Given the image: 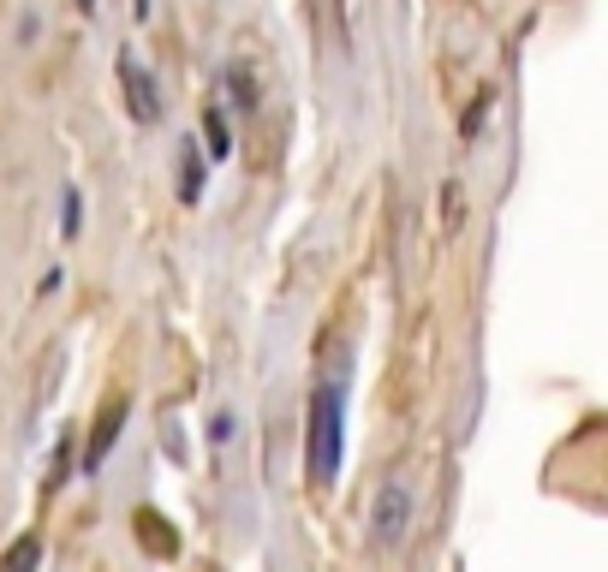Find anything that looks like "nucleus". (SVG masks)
<instances>
[{"mask_svg":"<svg viewBox=\"0 0 608 572\" xmlns=\"http://www.w3.org/2000/svg\"><path fill=\"white\" fill-rule=\"evenodd\" d=\"M120 412H125V400H108V405H101V417H96V441H90V460H84V465H101V460H108L113 436H120Z\"/></svg>","mask_w":608,"mask_h":572,"instance_id":"nucleus-4","label":"nucleus"},{"mask_svg":"<svg viewBox=\"0 0 608 572\" xmlns=\"http://www.w3.org/2000/svg\"><path fill=\"white\" fill-rule=\"evenodd\" d=\"M36 567H42V537H36V531H24V537L0 555V572H36Z\"/></svg>","mask_w":608,"mask_h":572,"instance_id":"nucleus-5","label":"nucleus"},{"mask_svg":"<svg viewBox=\"0 0 608 572\" xmlns=\"http://www.w3.org/2000/svg\"><path fill=\"white\" fill-rule=\"evenodd\" d=\"M340 412H346V388L323 381L311 400V453H304L311 489H335V477H340Z\"/></svg>","mask_w":608,"mask_h":572,"instance_id":"nucleus-1","label":"nucleus"},{"mask_svg":"<svg viewBox=\"0 0 608 572\" xmlns=\"http://www.w3.org/2000/svg\"><path fill=\"white\" fill-rule=\"evenodd\" d=\"M180 185H185V191H180V197H185V203H192V197H197V185H203V161H197V149H185V168H180Z\"/></svg>","mask_w":608,"mask_h":572,"instance_id":"nucleus-7","label":"nucleus"},{"mask_svg":"<svg viewBox=\"0 0 608 572\" xmlns=\"http://www.w3.org/2000/svg\"><path fill=\"white\" fill-rule=\"evenodd\" d=\"M120 90H125V113L137 125H156L161 120V96H156V78L144 72V60L120 54Z\"/></svg>","mask_w":608,"mask_h":572,"instance_id":"nucleus-3","label":"nucleus"},{"mask_svg":"<svg viewBox=\"0 0 608 572\" xmlns=\"http://www.w3.org/2000/svg\"><path fill=\"white\" fill-rule=\"evenodd\" d=\"M328 7V31H335V42H346V0H323Z\"/></svg>","mask_w":608,"mask_h":572,"instance_id":"nucleus-8","label":"nucleus"},{"mask_svg":"<svg viewBox=\"0 0 608 572\" xmlns=\"http://www.w3.org/2000/svg\"><path fill=\"white\" fill-rule=\"evenodd\" d=\"M405 525H412V489H405V472H388L370 501V543L376 549H400Z\"/></svg>","mask_w":608,"mask_h":572,"instance_id":"nucleus-2","label":"nucleus"},{"mask_svg":"<svg viewBox=\"0 0 608 572\" xmlns=\"http://www.w3.org/2000/svg\"><path fill=\"white\" fill-rule=\"evenodd\" d=\"M90 7H96V0H78V12H90Z\"/></svg>","mask_w":608,"mask_h":572,"instance_id":"nucleus-9","label":"nucleus"},{"mask_svg":"<svg viewBox=\"0 0 608 572\" xmlns=\"http://www.w3.org/2000/svg\"><path fill=\"white\" fill-rule=\"evenodd\" d=\"M203 132H209V156H227V149H233V132H227L221 108H209V113H203Z\"/></svg>","mask_w":608,"mask_h":572,"instance_id":"nucleus-6","label":"nucleus"}]
</instances>
